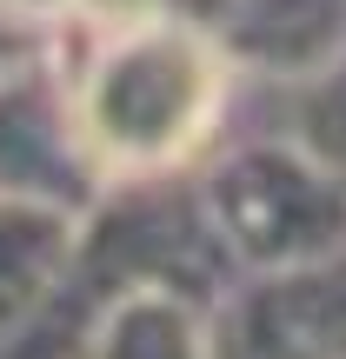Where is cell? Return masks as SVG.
<instances>
[{"label": "cell", "mask_w": 346, "mask_h": 359, "mask_svg": "<svg viewBox=\"0 0 346 359\" xmlns=\"http://www.w3.org/2000/svg\"><path fill=\"white\" fill-rule=\"evenodd\" d=\"M213 359H326V353H313L307 339H293L246 286H233L220 320H213Z\"/></svg>", "instance_id": "cell-8"}, {"label": "cell", "mask_w": 346, "mask_h": 359, "mask_svg": "<svg viewBox=\"0 0 346 359\" xmlns=\"http://www.w3.org/2000/svg\"><path fill=\"white\" fill-rule=\"evenodd\" d=\"M193 193L240 280L293 273L346 246V180L280 127L227 147L193 180Z\"/></svg>", "instance_id": "cell-2"}, {"label": "cell", "mask_w": 346, "mask_h": 359, "mask_svg": "<svg viewBox=\"0 0 346 359\" xmlns=\"http://www.w3.org/2000/svg\"><path fill=\"white\" fill-rule=\"evenodd\" d=\"M74 233H80L74 213L0 193V359H13L20 339L40 326V313L67 273Z\"/></svg>", "instance_id": "cell-6"}, {"label": "cell", "mask_w": 346, "mask_h": 359, "mask_svg": "<svg viewBox=\"0 0 346 359\" xmlns=\"http://www.w3.org/2000/svg\"><path fill=\"white\" fill-rule=\"evenodd\" d=\"M53 67L100 187L187 173L233 107V60L180 7L100 34H53Z\"/></svg>", "instance_id": "cell-1"}, {"label": "cell", "mask_w": 346, "mask_h": 359, "mask_svg": "<svg viewBox=\"0 0 346 359\" xmlns=\"http://www.w3.org/2000/svg\"><path fill=\"white\" fill-rule=\"evenodd\" d=\"M0 193L34 200V206H60L74 219L107 193L80 133H74L67 87H60L53 60L0 80Z\"/></svg>", "instance_id": "cell-4"}, {"label": "cell", "mask_w": 346, "mask_h": 359, "mask_svg": "<svg viewBox=\"0 0 346 359\" xmlns=\"http://www.w3.org/2000/svg\"><path fill=\"white\" fill-rule=\"evenodd\" d=\"M40 60H53V27L0 0V80L27 74V67H40Z\"/></svg>", "instance_id": "cell-9"}, {"label": "cell", "mask_w": 346, "mask_h": 359, "mask_svg": "<svg viewBox=\"0 0 346 359\" xmlns=\"http://www.w3.org/2000/svg\"><path fill=\"white\" fill-rule=\"evenodd\" d=\"M180 13L220 40L233 74L307 80L346 53V0H187Z\"/></svg>", "instance_id": "cell-5"}, {"label": "cell", "mask_w": 346, "mask_h": 359, "mask_svg": "<svg viewBox=\"0 0 346 359\" xmlns=\"http://www.w3.org/2000/svg\"><path fill=\"white\" fill-rule=\"evenodd\" d=\"M227 299H206L167 273L100 286V293L47 299L40 326L20 339H60V359H213V320ZM13 353V359H20Z\"/></svg>", "instance_id": "cell-3"}, {"label": "cell", "mask_w": 346, "mask_h": 359, "mask_svg": "<svg viewBox=\"0 0 346 359\" xmlns=\"http://www.w3.org/2000/svg\"><path fill=\"white\" fill-rule=\"evenodd\" d=\"M286 140H300L320 167H333L346 180V53L333 67L307 80H286V120H280Z\"/></svg>", "instance_id": "cell-7"}]
</instances>
